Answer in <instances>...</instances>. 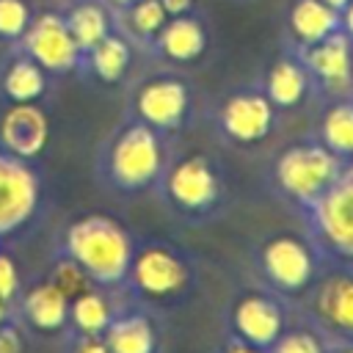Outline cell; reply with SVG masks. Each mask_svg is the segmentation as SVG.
Segmentation results:
<instances>
[{"instance_id": "6da1fadb", "label": "cell", "mask_w": 353, "mask_h": 353, "mask_svg": "<svg viewBox=\"0 0 353 353\" xmlns=\"http://www.w3.org/2000/svg\"><path fill=\"white\" fill-rule=\"evenodd\" d=\"M154 193L165 212L188 229L210 226L232 207L229 171L218 154L204 149H174L154 185Z\"/></svg>"}, {"instance_id": "7a4b0ae2", "label": "cell", "mask_w": 353, "mask_h": 353, "mask_svg": "<svg viewBox=\"0 0 353 353\" xmlns=\"http://www.w3.org/2000/svg\"><path fill=\"white\" fill-rule=\"evenodd\" d=\"M199 284L201 262L190 248L165 237H146L138 240L119 292L135 306L168 314L182 309L196 295Z\"/></svg>"}, {"instance_id": "3957f363", "label": "cell", "mask_w": 353, "mask_h": 353, "mask_svg": "<svg viewBox=\"0 0 353 353\" xmlns=\"http://www.w3.org/2000/svg\"><path fill=\"white\" fill-rule=\"evenodd\" d=\"M171 154L174 138H165L143 121L124 116L99 146L97 174L108 190L119 196H141L154 190Z\"/></svg>"}, {"instance_id": "277c9868", "label": "cell", "mask_w": 353, "mask_h": 353, "mask_svg": "<svg viewBox=\"0 0 353 353\" xmlns=\"http://www.w3.org/2000/svg\"><path fill=\"white\" fill-rule=\"evenodd\" d=\"M342 168L345 163L334 152H328L312 132H303L268 154L262 185L276 201L298 215L339 176Z\"/></svg>"}, {"instance_id": "5b68a950", "label": "cell", "mask_w": 353, "mask_h": 353, "mask_svg": "<svg viewBox=\"0 0 353 353\" xmlns=\"http://www.w3.org/2000/svg\"><path fill=\"white\" fill-rule=\"evenodd\" d=\"M201 108L196 80L185 69L157 63L130 83L124 116L143 121L165 138H176L196 124Z\"/></svg>"}, {"instance_id": "8992f818", "label": "cell", "mask_w": 353, "mask_h": 353, "mask_svg": "<svg viewBox=\"0 0 353 353\" xmlns=\"http://www.w3.org/2000/svg\"><path fill=\"white\" fill-rule=\"evenodd\" d=\"M201 116L207 119L212 138L232 152H256L268 146L284 121L256 77L218 91L212 99H207Z\"/></svg>"}, {"instance_id": "52a82bcc", "label": "cell", "mask_w": 353, "mask_h": 353, "mask_svg": "<svg viewBox=\"0 0 353 353\" xmlns=\"http://www.w3.org/2000/svg\"><path fill=\"white\" fill-rule=\"evenodd\" d=\"M138 237L113 215L85 212L66 223L61 254L74 259L97 287L121 290Z\"/></svg>"}, {"instance_id": "ba28073f", "label": "cell", "mask_w": 353, "mask_h": 353, "mask_svg": "<svg viewBox=\"0 0 353 353\" xmlns=\"http://www.w3.org/2000/svg\"><path fill=\"white\" fill-rule=\"evenodd\" d=\"M323 262L325 259L301 229H273L259 234L251 245V270L256 281L290 303L306 292Z\"/></svg>"}, {"instance_id": "9c48e42d", "label": "cell", "mask_w": 353, "mask_h": 353, "mask_svg": "<svg viewBox=\"0 0 353 353\" xmlns=\"http://www.w3.org/2000/svg\"><path fill=\"white\" fill-rule=\"evenodd\" d=\"M298 320L314 328L328 347L353 345V259H328L292 303Z\"/></svg>"}, {"instance_id": "30bf717a", "label": "cell", "mask_w": 353, "mask_h": 353, "mask_svg": "<svg viewBox=\"0 0 353 353\" xmlns=\"http://www.w3.org/2000/svg\"><path fill=\"white\" fill-rule=\"evenodd\" d=\"M295 218L325 262L353 259V163Z\"/></svg>"}, {"instance_id": "8fae6325", "label": "cell", "mask_w": 353, "mask_h": 353, "mask_svg": "<svg viewBox=\"0 0 353 353\" xmlns=\"http://www.w3.org/2000/svg\"><path fill=\"white\" fill-rule=\"evenodd\" d=\"M292 317V303L256 281L251 287H240L232 295V301L223 309L221 331L268 353V347L290 328Z\"/></svg>"}, {"instance_id": "7c38bea8", "label": "cell", "mask_w": 353, "mask_h": 353, "mask_svg": "<svg viewBox=\"0 0 353 353\" xmlns=\"http://www.w3.org/2000/svg\"><path fill=\"white\" fill-rule=\"evenodd\" d=\"M212 44H215L212 19L201 6H196L185 14L168 17V22L163 25V30L154 36V41L143 55H149V61L154 63L188 72L210 58Z\"/></svg>"}, {"instance_id": "4fadbf2b", "label": "cell", "mask_w": 353, "mask_h": 353, "mask_svg": "<svg viewBox=\"0 0 353 353\" xmlns=\"http://www.w3.org/2000/svg\"><path fill=\"white\" fill-rule=\"evenodd\" d=\"M17 47H22L52 77H63V74H72L80 69L83 52L74 44V39H72L63 17H61V8L36 11L28 30L17 41Z\"/></svg>"}, {"instance_id": "5bb4252c", "label": "cell", "mask_w": 353, "mask_h": 353, "mask_svg": "<svg viewBox=\"0 0 353 353\" xmlns=\"http://www.w3.org/2000/svg\"><path fill=\"white\" fill-rule=\"evenodd\" d=\"M312 77L317 102L350 97L353 94V41L342 33V28L323 41L295 50ZM314 102V105H317Z\"/></svg>"}, {"instance_id": "9a60e30c", "label": "cell", "mask_w": 353, "mask_h": 353, "mask_svg": "<svg viewBox=\"0 0 353 353\" xmlns=\"http://www.w3.org/2000/svg\"><path fill=\"white\" fill-rule=\"evenodd\" d=\"M256 83L262 85V91L268 94V99L276 105V110L281 116L298 113L317 102L312 77H309L301 55L284 41L279 44V52L262 66Z\"/></svg>"}, {"instance_id": "2e32d148", "label": "cell", "mask_w": 353, "mask_h": 353, "mask_svg": "<svg viewBox=\"0 0 353 353\" xmlns=\"http://www.w3.org/2000/svg\"><path fill=\"white\" fill-rule=\"evenodd\" d=\"M41 201V179L28 160L0 149V234L30 223Z\"/></svg>"}, {"instance_id": "e0dca14e", "label": "cell", "mask_w": 353, "mask_h": 353, "mask_svg": "<svg viewBox=\"0 0 353 353\" xmlns=\"http://www.w3.org/2000/svg\"><path fill=\"white\" fill-rule=\"evenodd\" d=\"M50 143V119L39 102H8L0 113V149L19 157L36 160Z\"/></svg>"}, {"instance_id": "ac0fdd59", "label": "cell", "mask_w": 353, "mask_h": 353, "mask_svg": "<svg viewBox=\"0 0 353 353\" xmlns=\"http://www.w3.org/2000/svg\"><path fill=\"white\" fill-rule=\"evenodd\" d=\"M102 342L108 353H163L160 314L124 301L108 323Z\"/></svg>"}, {"instance_id": "d6986e66", "label": "cell", "mask_w": 353, "mask_h": 353, "mask_svg": "<svg viewBox=\"0 0 353 353\" xmlns=\"http://www.w3.org/2000/svg\"><path fill=\"white\" fill-rule=\"evenodd\" d=\"M138 55H143V52L116 28L102 41H97L91 50H85L80 55V69L77 72L83 77L94 80L97 85L116 88V85H124L132 77Z\"/></svg>"}, {"instance_id": "ffe728a7", "label": "cell", "mask_w": 353, "mask_h": 353, "mask_svg": "<svg viewBox=\"0 0 353 353\" xmlns=\"http://www.w3.org/2000/svg\"><path fill=\"white\" fill-rule=\"evenodd\" d=\"M339 30V11L323 0H290L281 17V41L292 50L312 47Z\"/></svg>"}, {"instance_id": "44dd1931", "label": "cell", "mask_w": 353, "mask_h": 353, "mask_svg": "<svg viewBox=\"0 0 353 353\" xmlns=\"http://www.w3.org/2000/svg\"><path fill=\"white\" fill-rule=\"evenodd\" d=\"M50 80L52 74L17 44H11L0 61V94L6 102H41L50 91Z\"/></svg>"}, {"instance_id": "7402d4cb", "label": "cell", "mask_w": 353, "mask_h": 353, "mask_svg": "<svg viewBox=\"0 0 353 353\" xmlns=\"http://www.w3.org/2000/svg\"><path fill=\"white\" fill-rule=\"evenodd\" d=\"M19 314L39 334H61L69 328V298L44 279L19 292Z\"/></svg>"}, {"instance_id": "603a6c76", "label": "cell", "mask_w": 353, "mask_h": 353, "mask_svg": "<svg viewBox=\"0 0 353 353\" xmlns=\"http://www.w3.org/2000/svg\"><path fill=\"white\" fill-rule=\"evenodd\" d=\"M309 132L342 163H353V97L317 102L314 127Z\"/></svg>"}, {"instance_id": "cb8c5ba5", "label": "cell", "mask_w": 353, "mask_h": 353, "mask_svg": "<svg viewBox=\"0 0 353 353\" xmlns=\"http://www.w3.org/2000/svg\"><path fill=\"white\" fill-rule=\"evenodd\" d=\"M119 290H105V287H88L80 295L69 301V328L72 336H102L113 314L124 301H116ZM124 298V295H121Z\"/></svg>"}, {"instance_id": "d4e9b609", "label": "cell", "mask_w": 353, "mask_h": 353, "mask_svg": "<svg viewBox=\"0 0 353 353\" xmlns=\"http://www.w3.org/2000/svg\"><path fill=\"white\" fill-rule=\"evenodd\" d=\"M61 17L80 52L91 50L110 30H116V11L105 0H66L61 6Z\"/></svg>"}, {"instance_id": "484cf974", "label": "cell", "mask_w": 353, "mask_h": 353, "mask_svg": "<svg viewBox=\"0 0 353 353\" xmlns=\"http://www.w3.org/2000/svg\"><path fill=\"white\" fill-rule=\"evenodd\" d=\"M168 22V14L160 0H135L116 11V28L141 50L146 52L154 36Z\"/></svg>"}, {"instance_id": "4316f807", "label": "cell", "mask_w": 353, "mask_h": 353, "mask_svg": "<svg viewBox=\"0 0 353 353\" xmlns=\"http://www.w3.org/2000/svg\"><path fill=\"white\" fill-rule=\"evenodd\" d=\"M268 353H331V347L314 328L295 317V323H290V328L268 347Z\"/></svg>"}, {"instance_id": "83f0119b", "label": "cell", "mask_w": 353, "mask_h": 353, "mask_svg": "<svg viewBox=\"0 0 353 353\" xmlns=\"http://www.w3.org/2000/svg\"><path fill=\"white\" fill-rule=\"evenodd\" d=\"M36 8L30 0H0V41L17 44L28 30Z\"/></svg>"}, {"instance_id": "f1b7e54d", "label": "cell", "mask_w": 353, "mask_h": 353, "mask_svg": "<svg viewBox=\"0 0 353 353\" xmlns=\"http://www.w3.org/2000/svg\"><path fill=\"white\" fill-rule=\"evenodd\" d=\"M47 279H50L69 301H72L74 295H80L83 290L94 287V281L88 279V273H85L74 259H69L66 254H58V259L52 262V270H50Z\"/></svg>"}, {"instance_id": "f546056e", "label": "cell", "mask_w": 353, "mask_h": 353, "mask_svg": "<svg viewBox=\"0 0 353 353\" xmlns=\"http://www.w3.org/2000/svg\"><path fill=\"white\" fill-rule=\"evenodd\" d=\"M22 292V279H19V268L17 262L0 251V301L14 303Z\"/></svg>"}, {"instance_id": "4dcf8cb0", "label": "cell", "mask_w": 353, "mask_h": 353, "mask_svg": "<svg viewBox=\"0 0 353 353\" xmlns=\"http://www.w3.org/2000/svg\"><path fill=\"white\" fill-rule=\"evenodd\" d=\"M0 353H25V339L14 320L0 325Z\"/></svg>"}, {"instance_id": "1f68e13d", "label": "cell", "mask_w": 353, "mask_h": 353, "mask_svg": "<svg viewBox=\"0 0 353 353\" xmlns=\"http://www.w3.org/2000/svg\"><path fill=\"white\" fill-rule=\"evenodd\" d=\"M212 353H265V350H259V347H251V345L240 342L237 336H229V334H223V331H221V339L215 342Z\"/></svg>"}, {"instance_id": "d6a6232c", "label": "cell", "mask_w": 353, "mask_h": 353, "mask_svg": "<svg viewBox=\"0 0 353 353\" xmlns=\"http://www.w3.org/2000/svg\"><path fill=\"white\" fill-rule=\"evenodd\" d=\"M160 3H163V8H165V14H168V17L185 14V11H190V8H196V6H199V0H160Z\"/></svg>"}, {"instance_id": "836d02e7", "label": "cell", "mask_w": 353, "mask_h": 353, "mask_svg": "<svg viewBox=\"0 0 353 353\" xmlns=\"http://www.w3.org/2000/svg\"><path fill=\"white\" fill-rule=\"evenodd\" d=\"M339 28H342V33L353 41V0L339 11Z\"/></svg>"}, {"instance_id": "e575fe53", "label": "cell", "mask_w": 353, "mask_h": 353, "mask_svg": "<svg viewBox=\"0 0 353 353\" xmlns=\"http://www.w3.org/2000/svg\"><path fill=\"white\" fill-rule=\"evenodd\" d=\"M8 320H14V314H11V303L0 301V325H3V323H8Z\"/></svg>"}, {"instance_id": "d590c367", "label": "cell", "mask_w": 353, "mask_h": 353, "mask_svg": "<svg viewBox=\"0 0 353 353\" xmlns=\"http://www.w3.org/2000/svg\"><path fill=\"white\" fill-rule=\"evenodd\" d=\"M323 3H325V6H331L334 11H342V8H345L350 0H323Z\"/></svg>"}, {"instance_id": "8d00e7d4", "label": "cell", "mask_w": 353, "mask_h": 353, "mask_svg": "<svg viewBox=\"0 0 353 353\" xmlns=\"http://www.w3.org/2000/svg\"><path fill=\"white\" fill-rule=\"evenodd\" d=\"M113 11H119V8H124V6H130V3H135V0H105Z\"/></svg>"}, {"instance_id": "74e56055", "label": "cell", "mask_w": 353, "mask_h": 353, "mask_svg": "<svg viewBox=\"0 0 353 353\" xmlns=\"http://www.w3.org/2000/svg\"><path fill=\"white\" fill-rule=\"evenodd\" d=\"M331 353H353V345H345V347H331Z\"/></svg>"}, {"instance_id": "f35d334b", "label": "cell", "mask_w": 353, "mask_h": 353, "mask_svg": "<svg viewBox=\"0 0 353 353\" xmlns=\"http://www.w3.org/2000/svg\"><path fill=\"white\" fill-rule=\"evenodd\" d=\"M237 3H248V0H237Z\"/></svg>"}, {"instance_id": "ab89813d", "label": "cell", "mask_w": 353, "mask_h": 353, "mask_svg": "<svg viewBox=\"0 0 353 353\" xmlns=\"http://www.w3.org/2000/svg\"><path fill=\"white\" fill-rule=\"evenodd\" d=\"M350 97H353V94H350Z\"/></svg>"}]
</instances>
